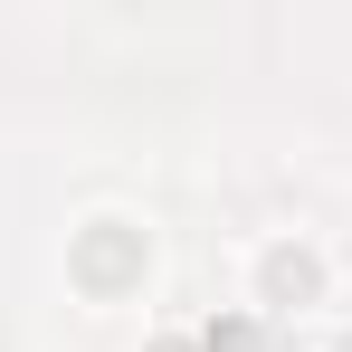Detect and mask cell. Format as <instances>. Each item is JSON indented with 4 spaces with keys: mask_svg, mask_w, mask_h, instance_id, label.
Returning a JSON list of instances; mask_svg holds the SVG:
<instances>
[{
    "mask_svg": "<svg viewBox=\"0 0 352 352\" xmlns=\"http://www.w3.org/2000/svg\"><path fill=\"white\" fill-rule=\"evenodd\" d=\"M267 286L276 295H314V257H305V248H276V257H267Z\"/></svg>",
    "mask_w": 352,
    "mask_h": 352,
    "instance_id": "obj_1",
    "label": "cell"
},
{
    "mask_svg": "<svg viewBox=\"0 0 352 352\" xmlns=\"http://www.w3.org/2000/svg\"><path fill=\"white\" fill-rule=\"evenodd\" d=\"M343 352H352V333H343Z\"/></svg>",
    "mask_w": 352,
    "mask_h": 352,
    "instance_id": "obj_2",
    "label": "cell"
}]
</instances>
